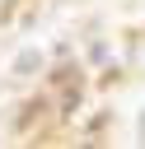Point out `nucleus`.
<instances>
[{"instance_id":"obj_1","label":"nucleus","mask_w":145,"mask_h":149,"mask_svg":"<svg viewBox=\"0 0 145 149\" xmlns=\"http://www.w3.org/2000/svg\"><path fill=\"white\" fill-rule=\"evenodd\" d=\"M37 65H42V51H23V56L14 61V70H19V74H33Z\"/></svg>"}]
</instances>
